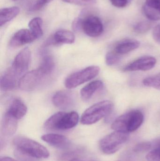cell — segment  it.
<instances>
[{
	"label": "cell",
	"instance_id": "cell-20",
	"mask_svg": "<svg viewBox=\"0 0 160 161\" xmlns=\"http://www.w3.org/2000/svg\"><path fill=\"white\" fill-rule=\"evenodd\" d=\"M27 111V107L23 102L21 99L16 98L11 102L7 112L18 120L25 115Z\"/></svg>",
	"mask_w": 160,
	"mask_h": 161
},
{
	"label": "cell",
	"instance_id": "cell-8",
	"mask_svg": "<svg viewBox=\"0 0 160 161\" xmlns=\"http://www.w3.org/2000/svg\"><path fill=\"white\" fill-rule=\"evenodd\" d=\"M81 18V30L92 37L99 36L103 31V25L100 19L97 16H88Z\"/></svg>",
	"mask_w": 160,
	"mask_h": 161
},
{
	"label": "cell",
	"instance_id": "cell-6",
	"mask_svg": "<svg viewBox=\"0 0 160 161\" xmlns=\"http://www.w3.org/2000/svg\"><path fill=\"white\" fill-rule=\"evenodd\" d=\"M100 70L99 67L92 66L74 73L67 77L65 80V86L68 89L76 88L94 79L99 74Z\"/></svg>",
	"mask_w": 160,
	"mask_h": 161
},
{
	"label": "cell",
	"instance_id": "cell-14",
	"mask_svg": "<svg viewBox=\"0 0 160 161\" xmlns=\"http://www.w3.org/2000/svg\"><path fill=\"white\" fill-rule=\"evenodd\" d=\"M140 46V42L136 40L125 39L116 42L112 51L121 56L136 50Z\"/></svg>",
	"mask_w": 160,
	"mask_h": 161
},
{
	"label": "cell",
	"instance_id": "cell-9",
	"mask_svg": "<svg viewBox=\"0 0 160 161\" xmlns=\"http://www.w3.org/2000/svg\"><path fill=\"white\" fill-rule=\"evenodd\" d=\"M31 56V51L29 48H25L20 52L15 57L12 66L9 69L18 77L28 69Z\"/></svg>",
	"mask_w": 160,
	"mask_h": 161
},
{
	"label": "cell",
	"instance_id": "cell-5",
	"mask_svg": "<svg viewBox=\"0 0 160 161\" xmlns=\"http://www.w3.org/2000/svg\"><path fill=\"white\" fill-rule=\"evenodd\" d=\"M128 138L127 133L115 131L101 140L100 149L102 153L107 155L114 154L122 147Z\"/></svg>",
	"mask_w": 160,
	"mask_h": 161
},
{
	"label": "cell",
	"instance_id": "cell-2",
	"mask_svg": "<svg viewBox=\"0 0 160 161\" xmlns=\"http://www.w3.org/2000/svg\"><path fill=\"white\" fill-rule=\"evenodd\" d=\"M143 121L144 115L142 111L132 110L116 118L112 124L111 128L115 131L128 134L138 129Z\"/></svg>",
	"mask_w": 160,
	"mask_h": 161
},
{
	"label": "cell",
	"instance_id": "cell-12",
	"mask_svg": "<svg viewBox=\"0 0 160 161\" xmlns=\"http://www.w3.org/2000/svg\"><path fill=\"white\" fill-rule=\"evenodd\" d=\"M52 101L55 107L62 109H66L73 106L74 97L73 94L70 92L59 91L54 95Z\"/></svg>",
	"mask_w": 160,
	"mask_h": 161
},
{
	"label": "cell",
	"instance_id": "cell-10",
	"mask_svg": "<svg viewBox=\"0 0 160 161\" xmlns=\"http://www.w3.org/2000/svg\"><path fill=\"white\" fill-rule=\"evenodd\" d=\"M157 63V59L152 56H144L129 63L123 69L124 72L149 70L153 69Z\"/></svg>",
	"mask_w": 160,
	"mask_h": 161
},
{
	"label": "cell",
	"instance_id": "cell-4",
	"mask_svg": "<svg viewBox=\"0 0 160 161\" xmlns=\"http://www.w3.org/2000/svg\"><path fill=\"white\" fill-rule=\"evenodd\" d=\"M113 104L110 100H104L94 104L87 108L82 115L81 123L84 125H93L111 114Z\"/></svg>",
	"mask_w": 160,
	"mask_h": 161
},
{
	"label": "cell",
	"instance_id": "cell-15",
	"mask_svg": "<svg viewBox=\"0 0 160 161\" xmlns=\"http://www.w3.org/2000/svg\"><path fill=\"white\" fill-rule=\"evenodd\" d=\"M41 138L50 145L59 149H66L70 146V141L64 135L49 133L43 135Z\"/></svg>",
	"mask_w": 160,
	"mask_h": 161
},
{
	"label": "cell",
	"instance_id": "cell-25",
	"mask_svg": "<svg viewBox=\"0 0 160 161\" xmlns=\"http://www.w3.org/2000/svg\"><path fill=\"white\" fill-rule=\"evenodd\" d=\"M152 24L148 21H142L136 24L133 26V30L137 34H144L152 27Z\"/></svg>",
	"mask_w": 160,
	"mask_h": 161
},
{
	"label": "cell",
	"instance_id": "cell-34",
	"mask_svg": "<svg viewBox=\"0 0 160 161\" xmlns=\"http://www.w3.org/2000/svg\"><path fill=\"white\" fill-rule=\"evenodd\" d=\"M83 161L77 158H75L72 159L70 160V161Z\"/></svg>",
	"mask_w": 160,
	"mask_h": 161
},
{
	"label": "cell",
	"instance_id": "cell-21",
	"mask_svg": "<svg viewBox=\"0 0 160 161\" xmlns=\"http://www.w3.org/2000/svg\"><path fill=\"white\" fill-rule=\"evenodd\" d=\"M20 8L18 7L6 8L0 10V26H2L13 19L19 13Z\"/></svg>",
	"mask_w": 160,
	"mask_h": 161
},
{
	"label": "cell",
	"instance_id": "cell-11",
	"mask_svg": "<svg viewBox=\"0 0 160 161\" xmlns=\"http://www.w3.org/2000/svg\"><path fill=\"white\" fill-rule=\"evenodd\" d=\"M75 36L71 31L60 30L49 37L44 43V46L62 44H71L75 42Z\"/></svg>",
	"mask_w": 160,
	"mask_h": 161
},
{
	"label": "cell",
	"instance_id": "cell-3",
	"mask_svg": "<svg viewBox=\"0 0 160 161\" xmlns=\"http://www.w3.org/2000/svg\"><path fill=\"white\" fill-rule=\"evenodd\" d=\"M79 121V115L76 112H59L50 116L45 122L44 127L49 130H68L76 126Z\"/></svg>",
	"mask_w": 160,
	"mask_h": 161
},
{
	"label": "cell",
	"instance_id": "cell-24",
	"mask_svg": "<svg viewBox=\"0 0 160 161\" xmlns=\"http://www.w3.org/2000/svg\"><path fill=\"white\" fill-rule=\"evenodd\" d=\"M142 82L147 87L160 90V73L145 78Z\"/></svg>",
	"mask_w": 160,
	"mask_h": 161
},
{
	"label": "cell",
	"instance_id": "cell-32",
	"mask_svg": "<svg viewBox=\"0 0 160 161\" xmlns=\"http://www.w3.org/2000/svg\"><path fill=\"white\" fill-rule=\"evenodd\" d=\"M153 37L154 40L160 44V24L155 26L153 31Z\"/></svg>",
	"mask_w": 160,
	"mask_h": 161
},
{
	"label": "cell",
	"instance_id": "cell-31",
	"mask_svg": "<svg viewBox=\"0 0 160 161\" xmlns=\"http://www.w3.org/2000/svg\"><path fill=\"white\" fill-rule=\"evenodd\" d=\"M110 1L114 6L119 8L126 7L130 3L128 0H110Z\"/></svg>",
	"mask_w": 160,
	"mask_h": 161
},
{
	"label": "cell",
	"instance_id": "cell-26",
	"mask_svg": "<svg viewBox=\"0 0 160 161\" xmlns=\"http://www.w3.org/2000/svg\"><path fill=\"white\" fill-rule=\"evenodd\" d=\"M121 56L116 54L113 51L108 52L106 55V63L108 66H113L117 64L121 59Z\"/></svg>",
	"mask_w": 160,
	"mask_h": 161
},
{
	"label": "cell",
	"instance_id": "cell-29",
	"mask_svg": "<svg viewBox=\"0 0 160 161\" xmlns=\"http://www.w3.org/2000/svg\"><path fill=\"white\" fill-rule=\"evenodd\" d=\"M53 0H37L30 8L32 11H36L40 10L46 4L49 3Z\"/></svg>",
	"mask_w": 160,
	"mask_h": 161
},
{
	"label": "cell",
	"instance_id": "cell-30",
	"mask_svg": "<svg viewBox=\"0 0 160 161\" xmlns=\"http://www.w3.org/2000/svg\"><path fill=\"white\" fill-rule=\"evenodd\" d=\"M151 144L149 142H141L137 144L133 148L135 152H142L149 150L151 148Z\"/></svg>",
	"mask_w": 160,
	"mask_h": 161
},
{
	"label": "cell",
	"instance_id": "cell-33",
	"mask_svg": "<svg viewBox=\"0 0 160 161\" xmlns=\"http://www.w3.org/2000/svg\"><path fill=\"white\" fill-rule=\"evenodd\" d=\"M0 161H17L14 159L7 157H1Z\"/></svg>",
	"mask_w": 160,
	"mask_h": 161
},
{
	"label": "cell",
	"instance_id": "cell-22",
	"mask_svg": "<svg viewBox=\"0 0 160 161\" xmlns=\"http://www.w3.org/2000/svg\"><path fill=\"white\" fill-rule=\"evenodd\" d=\"M42 24L43 20L39 17L34 18L29 22L28 24L29 29L36 39L39 38L43 35Z\"/></svg>",
	"mask_w": 160,
	"mask_h": 161
},
{
	"label": "cell",
	"instance_id": "cell-28",
	"mask_svg": "<svg viewBox=\"0 0 160 161\" xmlns=\"http://www.w3.org/2000/svg\"><path fill=\"white\" fill-rule=\"evenodd\" d=\"M65 3L81 6H86L95 3L96 0H62Z\"/></svg>",
	"mask_w": 160,
	"mask_h": 161
},
{
	"label": "cell",
	"instance_id": "cell-19",
	"mask_svg": "<svg viewBox=\"0 0 160 161\" xmlns=\"http://www.w3.org/2000/svg\"><path fill=\"white\" fill-rule=\"evenodd\" d=\"M103 83L100 80L92 81L85 85L80 91V96L84 101H88L96 92L103 87Z\"/></svg>",
	"mask_w": 160,
	"mask_h": 161
},
{
	"label": "cell",
	"instance_id": "cell-17",
	"mask_svg": "<svg viewBox=\"0 0 160 161\" xmlns=\"http://www.w3.org/2000/svg\"><path fill=\"white\" fill-rule=\"evenodd\" d=\"M143 10L146 17L150 20H160V0H145Z\"/></svg>",
	"mask_w": 160,
	"mask_h": 161
},
{
	"label": "cell",
	"instance_id": "cell-18",
	"mask_svg": "<svg viewBox=\"0 0 160 161\" xmlns=\"http://www.w3.org/2000/svg\"><path fill=\"white\" fill-rule=\"evenodd\" d=\"M18 79L19 77L14 74L10 69H8L1 77V90L3 91L13 90L16 87Z\"/></svg>",
	"mask_w": 160,
	"mask_h": 161
},
{
	"label": "cell",
	"instance_id": "cell-36",
	"mask_svg": "<svg viewBox=\"0 0 160 161\" xmlns=\"http://www.w3.org/2000/svg\"><path fill=\"white\" fill-rule=\"evenodd\" d=\"M13 1H17V0H13Z\"/></svg>",
	"mask_w": 160,
	"mask_h": 161
},
{
	"label": "cell",
	"instance_id": "cell-23",
	"mask_svg": "<svg viewBox=\"0 0 160 161\" xmlns=\"http://www.w3.org/2000/svg\"><path fill=\"white\" fill-rule=\"evenodd\" d=\"M39 68L46 75H50L55 68V63L52 57L50 55L44 56Z\"/></svg>",
	"mask_w": 160,
	"mask_h": 161
},
{
	"label": "cell",
	"instance_id": "cell-27",
	"mask_svg": "<svg viewBox=\"0 0 160 161\" xmlns=\"http://www.w3.org/2000/svg\"><path fill=\"white\" fill-rule=\"evenodd\" d=\"M146 158L148 161H160V145L150 151Z\"/></svg>",
	"mask_w": 160,
	"mask_h": 161
},
{
	"label": "cell",
	"instance_id": "cell-7",
	"mask_svg": "<svg viewBox=\"0 0 160 161\" xmlns=\"http://www.w3.org/2000/svg\"><path fill=\"white\" fill-rule=\"evenodd\" d=\"M39 68L24 74L20 78L18 87L24 91H32L40 86L48 77Z\"/></svg>",
	"mask_w": 160,
	"mask_h": 161
},
{
	"label": "cell",
	"instance_id": "cell-13",
	"mask_svg": "<svg viewBox=\"0 0 160 161\" xmlns=\"http://www.w3.org/2000/svg\"><path fill=\"white\" fill-rule=\"evenodd\" d=\"M36 39L30 30L22 29L16 32L10 39L9 45L16 48L33 42Z\"/></svg>",
	"mask_w": 160,
	"mask_h": 161
},
{
	"label": "cell",
	"instance_id": "cell-35",
	"mask_svg": "<svg viewBox=\"0 0 160 161\" xmlns=\"http://www.w3.org/2000/svg\"><path fill=\"white\" fill-rule=\"evenodd\" d=\"M128 1H129V2H130V3L131 1H132V0H128Z\"/></svg>",
	"mask_w": 160,
	"mask_h": 161
},
{
	"label": "cell",
	"instance_id": "cell-1",
	"mask_svg": "<svg viewBox=\"0 0 160 161\" xmlns=\"http://www.w3.org/2000/svg\"><path fill=\"white\" fill-rule=\"evenodd\" d=\"M13 144L16 154L35 160L48 158L49 157V152L45 147L24 136L15 137Z\"/></svg>",
	"mask_w": 160,
	"mask_h": 161
},
{
	"label": "cell",
	"instance_id": "cell-16",
	"mask_svg": "<svg viewBox=\"0 0 160 161\" xmlns=\"http://www.w3.org/2000/svg\"><path fill=\"white\" fill-rule=\"evenodd\" d=\"M18 119L7 111L3 117L1 131L5 137H10L15 134L18 128Z\"/></svg>",
	"mask_w": 160,
	"mask_h": 161
}]
</instances>
